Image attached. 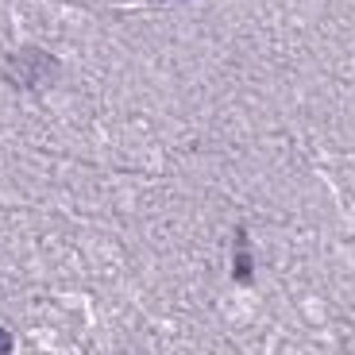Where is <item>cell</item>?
<instances>
[{
    "label": "cell",
    "instance_id": "obj_1",
    "mask_svg": "<svg viewBox=\"0 0 355 355\" xmlns=\"http://www.w3.org/2000/svg\"><path fill=\"white\" fill-rule=\"evenodd\" d=\"M0 355H12V340H8V332L0 329Z\"/></svg>",
    "mask_w": 355,
    "mask_h": 355
}]
</instances>
